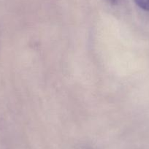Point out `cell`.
<instances>
[{"label":"cell","mask_w":149,"mask_h":149,"mask_svg":"<svg viewBox=\"0 0 149 149\" xmlns=\"http://www.w3.org/2000/svg\"><path fill=\"white\" fill-rule=\"evenodd\" d=\"M136 5L141 9L149 11V0H134Z\"/></svg>","instance_id":"1"},{"label":"cell","mask_w":149,"mask_h":149,"mask_svg":"<svg viewBox=\"0 0 149 149\" xmlns=\"http://www.w3.org/2000/svg\"><path fill=\"white\" fill-rule=\"evenodd\" d=\"M110 1H111V2H115V1H116V0H110Z\"/></svg>","instance_id":"2"}]
</instances>
